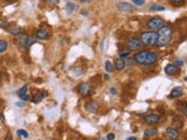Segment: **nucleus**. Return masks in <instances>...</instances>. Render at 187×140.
I'll list each match as a JSON object with an SVG mask.
<instances>
[{"mask_svg": "<svg viewBox=\"0 0 187 140\" xmlns=\"http://www.w3.org/2000/svg\"><path fill=\"white\" fill-rule=\"evenodd\" d=\"M173 30L171 26H164L157 32V44L159 47H165L172 41Z\"/></svg>", "mask_w": 187, "mask_h": 140, "instance_id": "nucleus-2", "label": "nucleus"}, {"mask_svg": "<svg viewBox=\"0 0 187 140\" xmlns=\"http://www.w3.org/2000/svg\"><path fill=\"white\" fill-rule=\"evenodd\" d=\"M126 47H127V49L129 50H139L140 49V47H142V42H140L139 37H131L127 43H126Z\"/></svg>", "mask_w": 187, "mask_h": 140, "instance_id": "nucleus-5", "label": "nucleus"}, {"mask_svg": "<svg viewBox=\"0 0 187 140\" xmlns=\"http://www.w3.org/2000/svg\"><path fill=\"white\" fill-rule=\"evenodd\" d=\"M17 105H18V106H21V108H25V104H24V103H19V102H18Z\"/></svg>", "mask_w": 187, "mask_h": 140, "instance_id": "nucleus-39", "label": "nucleus"}, {"mask_svg": "<svg viewBox=\"0 0 187 140\" xmlns=\"http://www.w3.org/2000/svg\"><path fill=\"white\" fill-rule=\"evenodd\" d=\"M134 62H133V60H125V64H127V66H132Z\"/></svg>", "mask_w": 187, "mask_h": 140, "instance_id": "nucleus-35", "label": "nucleus"}, {"mask_svg": "<svg viewBox=\"0 0 187 140\" xmlns=\"http://www.w3.org/2000/svg\"><path fill=\"white\" fill-rule=\"evenodd\" d=\"M110 93H112V95H116V89L115 88H110Z\"/></svg>", "mask_w": 187, "mask_h": 140, "instance_id": "nucleus-37", "label": "nucleus"}, {"mask_svg": "<svg viewBox=\"0 0 187 140\" xmlns=\"http://www.w3.org/2000/svg\"><path fill=\"white\" fill-rule=\"evenodd\" d=\"M140 42L146 47H153L157 44V32L154 30H145L140 34Z\"/></svg>", "mask_w": 187, "mask_h": 140, "instance_id": "nucleus-3", "label": "nucleus"}, {"mask_svg": "<svg viewBox=\"0 0 187 140\" xmlns=\"http://www.w3.org/2000/svg\"><path fill=\"white\" fill-rule=\"evenodd\" d=\"M7 49V42L5 40H0V54L6 52Z\"/></svg>", "mask_w": 187, "mask_h": 140, "instance_id": "nucleus-24", "label": "nucleus"}, {"mask_svg": "<svg viewBox=\"0 0 187 140\" xmlns=\"http://www.w3.org/2000/svg\"><path fill=\"white\" fill-rule=\"evenodd\" d=\"M0 26H1V27H10V22L7 20H3L1 23H0Z\"/></svg>", "mask_w": 187, "mask_h": 140, "instance_id": "nucleus-32", "label": "nucleus"}, {"mask_svg": "<svg viewBox=\"0 0 187 140\" xmlns=\"http://www.w3.org/2000/svg\"><path fill=\"white\" fill-rule=\"evenodd\" d=\"M164 25H165V21L160 17H153L146 23V26L149 27V29L150 30H154V32L156 30H159L161 27H164Z\"/></svg>", "mask_w": 187, "mask_h": 140, "instance_id": "nucleus-4", "label": "nucleus"}, {"mask_svg": "<svg viewBox=\"0 0 187 140\" xmlns=\"http://www.w3.org/2000/svg\"><path fill=\"white\" fill-rule=\"evenodd\" d=\"M20 98H21L22 101H25V102H28V101H30V99H32V97H30L29 95H27V93H26V95H24V96H21Z\"/></svg>", "mask_w": 187, "mask_h": 140, "instance_id": "nucleus-28", "label": "nucleus"}, {"mask_svg": "<svg viewBox=\"0 0 187 140\" xmlns=\"http://www.w3.org/2000/svg\"><path fill=\"white\" fill-rule=\"evenodd\" d=\"M81 14H82V15H88V12H87V11H82Z\"/></svg>", "mask_w": 187, "mask_h": 140, "instance_id": "nucleus-41", "label": "nucleus"}, {"mask_svg": "<svg viewBox=\"0 0 187 140\" xmlns=\"http://www.w3.org/2000/svg\"><path fill=\"white\" fill-rule=\"evenodd\" d=\"M1 79H3V76H1V74H0V82H1Z\"/></svg>", "mask_w": 187, "mask_h": 140, "instance_id": "nucleus-44", "label": "nucleus"}, {"mask_svg": "<svg viewBox=\"0 0 187 140\" xmlns=\"http://www.w3.org/2000/svg\"><path fill=\"white\" fill-rule=\"evenodd\" d=\"M178 109L182 113L184 117H187V102H180V103H178Z\"/></svg>", "mask_w": 187, "mask_h": 140, "instance_id": "nucleus-17", "label": "nucleus"}, {"mask_svg": "<svg viewBox=\"0 0 187 140\" xmlns=\"http://www.w3.org/2000/svg\"><path fill=\"white\" fill-rule=\"evenodd\" d=\"M150 11H165V8L163 6H159V5L153 4V5L150 6Z\"/></svg>", "mask_w": 187, "mask_h": 140, "instance_id": "nucleus-25", "label": "nucleus"}, {"mask_svg": "<svg viewBox=\"0 0 187 140\" xmlns=\"http://www.w3.org/2000/svg\"><path fill=\"white\" fill-rule=\"evenodd\" d=\"M182 88L181 86H177V88H173L172 89V91H171V95H170V97L171 98H179V97H181L182 96Z\"/></svg>", "mask_w": 187, "mask_h": 140, "instance_id": "nucleus-12", "label": "nucleus"}, {"mask_svg": "<svg viewBox=\"0 0 187 140\" xmlns=\"http://www.w3.org/2000/svg\"><path fill=\"white\" fill-rule=\"evenodd\" d=\"M27 89H28V84H24L22 85V88L17 92L18 93V96L19 97H21V96H24V95H26V92H27Z\"/></svg>", "mask_w": 187, "mask_h": 140, "instance_id": "nucleus-22", "label": "nucleus"}, {"mask_svg": "<svg viewBox=\"0 0 187 140\" xmlns=\"http://www.w3.org/2000/svg\"><path fill=\"white\" fill-rule=\"evenodd\" d=\"M66 10H67V14H68V15H71V14L75 12V10H76V5L73 4V3H68Z\"/></svg>", "mask_w": 187, "mask_h": 140, "instance_id": "nucleus-20", "label": "nucleus"}, {"mask_svg": "<svg viewBox=\"0 0 187 140\" xmlns=\"http://www.w3.org/2000/svg\"><path fill=\"white\" fill-rule=\"evenodd\" d=\"M116 6H117L118 11H121V12H123V13H131V12H133V10H134V7H133L131 4L125 3V1H119V3L116 4Z\"/></svg>", "mask_w": 187, "mask_h": 140, "instance_id": "nucleus-6", "label": "nucleus"}, {"mask_svg": "<svg viewBox=\"0 0 187 140\" xmlns=\"http://www.w3.org/2000/svg\"><path fill=\"white\" fill-rule=\"evenodd\" d=\"M104 69H105V71H107L108 74H110V72H112V71L115 70V67H114V64H112L111 61H105Z\"/></svg>", "mask_w": 187, "mask_h": 140, "instance_id": "nucleus-19", "label": "nucleus"}, {"mask_svg": "<svg viewBox=\"0 0 187 140\" xmlns=\"http://www.w3.org/2000/svg\"><path fill=\"white\" fill-rule=\"evenodd\" d=\"M98 140H107V138H103V137H100Z\"/></svg>", "mask_w": 187, "mask_h": 140, "instance_id": "nucleus-43", "label": "nucleus"}, {"mask_svg": "<svg viewBox=\"0 0 187 140\" xmlns=\"http://www.w3.org/2000/svg\"><path fill=\"white\" fill-rule=\"evenodd\" d=\"M125 60H123V59H119V60H117L116 62H115V69L117 70V71H122L124 68H125Z\"/></svg>", "mask_w": 187, "mask_h": 140, "instance_id": "nucleus-16", "label": "nucleus"}, {"mask_svg": "<svg viewBox=\"0 0 187 140\" xmlns=\"http://www.w3.org/2000/svg\"><path fill=\"white\" fill-rule=\"evenodd\" d=\"M133 4L137 6H142L144 4V0H133Z\"/></svg>", "mask_w": 187, "mask_h": 140, "instance_id": "nucleus-29", "label": "nucleus"}, {"mask_svg": "<svg viewBox=\"0 0 187 140\" xmlns=\"http://www.w3.org/2000/svg\"><path fill=\"white\" fill-rule=\"evenodd\" d=\"M115 138H116L115 133H109V134L107 135V140H115Z\"/></svg>", "mask_w": 187, "mask_h": 140, "instance_id": "nucleus-31", "label": "nucleus"}, {"mask_svg": "<svg viewBox=\"0 0 187 140\" xmlns=\"http://www.w3.org/2000/svg\"><path fill=\"white\" fill-rule=\"evenodd\" d=\"M26 39H27V35L24 34V33H20V34H19V39H18V43H19L20 46H24Z\"/></svg>", "mask_w": 187, "mask_h": 140, "instance_id": "nucleus-23", "label": "nucleus"}, {"mask_svg": "<svg viewBox=\"0 0 187 140\" xmlns=\"http://www.w3.org/2000/svg\"><path fill=\"white\" fill-rule=\"evenodd\" d=\"M177 71H178V67H177L175 64H167L166 68H165V72H166V75H168V76L175 75Z\"/></svg>", "mask_w": 187, "mask_h": 140, "instance_id": "nucleus-13", "label": "nucleus"}, {"mask_svg": "<svg viewBox=\"0 0 187 140\" xmlns=\"http://www.w3.org/2000/svg\"><path fill=\"white\" fill-rule=\"evenodd\" d=\"M20 32H21V28L18 26V25H13L12 26V28H11V34L12 35H19L20 34Z\"/></svg>", "mask_w": 187, "mask_h": 140, "instance_id": "nucleus-21", "label": "nucleus"}, {"mask_svg": "<svg viewBox=\"0 0 187 140\" xmlns=\"http://www.w3.org/2000/svg\"><path fill=\"white\" fill-rule=\"evenodd\" d=\"M36 37L34 36V35H29V36H27V39H26V41H25V48L26 49H29L30 48V46H33L35 42H36Z\"/></svg>", "mask_w": 187, "mask_h": 140, "instance_id": "nucleus-14", "label": "nucleus"}, {"mask_svg": "<svg viewBox=\"0 0 187 140\" xmlns=\"http://www.w3.org/2000/svg\"><path fill=\"white\" fill-rule=\"evenodd\" d=\"M172 4H184L185 0H171Z\"/></svg>", "mask_w": 187, "mask_h": 140, "instance_id": "nucleus-33", "label": "nucleus"}, {"mask_svg": "<svg viewBox=\"0 0 187 140\" xmlns=\"http://www.w3.org/2000/svg\"><path fill=\"white\" fill-rule=\"evenodd\" d=\"M160 120V117L156 113H150V114H146L144 117V121L148 124V125H156L158 124Z\"/></svg>", "mask_w": 187, "mask_h": 140, "instance_id": "nucleus-8", "label": "nucleus"}, {"mask_svg": "<svg viewBox=\"0 0 187 140\" xmlns=\"http://www.w3.org/2000/svg\"><path fill=\"white\" fill-rule=\"evenodd\" d=\"M1 103H3V102H1V99H0V105H1Z\"/></svg>", "mask_w": 187, "mask_h": 140, "instance_id": "nucleus-45", "label": "nucleus"}, {"mask_svg": "<svg viewBox=\"0 0 187 140\" xmlns=\"http://www.w3.org/2000/svg\"><path fill=\"white\" fill-rule=\"evenodd\" d=\"M46 1H47V4L51 5V6H55V5H57L59 0H46Z\"/></svg>", "mask_w": 187, "mask_h": 140, "instance_id": "nucleus-27", "label": "nucleus"}, {"mask_svg": "<svg viewBox=\"0 0 187 140\" xmlns=\"http://www.w3.org/2000/svg\"><path fill=\"white\" fill-rule=\"evenodd\" d=\"M165 135H166V138H167L168 140H177V139L179 138V132H178L175 128L170 127V128L166 130Z\"/></svg>", "mask_w": 187, "mask_h": 140, "instance_id": "nucleus-9", "label": "nucleus"}, {"mask_svg": "<svg viewBox=\"0 0 187 140\" xmlns=\"http://www.w3.org/2000/svg\"><path fill=\"white\" fill-rule=\"evenodd\" d=\"M158 131L157 128H148L144 131V137L145 138H150V137H153V135H157Z\"/></svg>", "mask_w": 187, "mask_h": 140, "instance_id": "nucleus-18", "label": "nucleus"}, {"mask_svg": "<svg viewBox=\"0 0 187 140\" xmlns=\"http://www.w3.org/2000/svg\"><path fill=\"white\" fill-rule=\"evenodd\" d=\"M48 32H47L46 29H39L35 34V37L39 39V40H46L47 37H48Z\"/></svg>", "mask_w": 187, "mask_h": 140, "instance_id": "nucleus-15", "label": "nucleus"}, {"mask_svg": "<svg viewBox=\"0 0 187 140\" xmlns=\"http://www.w3.org/2000/svg\"><path fill=\"white\" fill-rule=\"evenodd\" d=\"M17 133H18V135H20L22 138H28V132L25 131V130H18Z\"/></svg>", "mask_w": 187, "mask_h": 140, "instance_id": "nucleus-26", "label": "nucleus"}, {"mask_svg": "<svg viewBox=\"0 0 187 140\" xmlns=\"http://www.w3.org/2000/svg\"><path fill=\"white\" fill-rule=\"evenodd\" d=\"M157 61H158V55L154 52H150V50H140L133 57V62L143 67H150L154 64Z\"/></svg>", "mask_w": 187, "mask_h": 140, "instance_id": "nucleus-1", "label": "nucleus"}, {"mask_svg": "<svg viewBox=\"0 0 187 140\" xmlns=\"http://www.w3.org/2000/svg\"><path fill=\"white\" fill-rule=\"evenodd\" d=\"M85 111L87 112H89V113H96L97 111H98V105H97V103H95V102H89V103H87L85 104Z\"/></svg>", "mask_w": 187, "mask_h": 140, "instance_id": "nucleus-11", "label": "nucleus"}, {"mask_svg": "<svg viewBox=\"0 0 187 140\" xmlns=\"http://www.w3.org/2000/svg\"><path fill=\"white\" fill-rule=\"evenodd\" d=\"M175 66H177V67H182V66H184V62H182L181 60H177V61H175Z\"/></svg>", "mask_w": 187, "mask_h": 140, "instance_id": "nucleus-34", "label": "nucleus"}, {"mask_svg": "<svg viewBox=\"0 0 187 140\" xmlns=\"http://www.w3.org/2000/svg\"><path fill=\"white\" fill-rule=\"evenodd\" d=\"M130 55V52H125V53H121L118 56H119V59H124V57H127Z\"/></svg>", "mask_w": 187, "mask_h": 140, "instance_id": "nucleus-30", "label": "nucleus"}, {"mask_svg": "<svg viewBox=\"0 0 187 140\" xmlns=\"http://www.w3.org/2000/svg\"><path fill=\"white\" fill-rule=\"evenodd\" d=\"M78 92H80V95L83 96V97H87L90 95V92H91V85L89 83H81L77 88Z\"/></svg>", "mask_w": 187, "mask_h": 140, "instance_id": "nucleus-7", "label": "nucleus"}, {"mask_svg": "<svg viewBox=\"0 0 187 140\" xmlns=\"http://www.w3.org/2000/svg\"><path fill=\"white\" fill-rule=\"evenodd\" d=\"M47 95H48V93H47V91H40V92H37L36 95L30 99L34 104H39V103H41L46 97H47Z\"/></svg>", "mask_w": 187, "mask_h": 140, "instance_id": "nucleus-10", "label": "nucleus"}, {"mask_svg": "<svg viewBox=\"0 0 187 140\" xmlns=\"http://www.w3.org/2000/svg\"><path fill=\"white\" fill-rule=\"evenodd\" d=\"M126 140H137V138H136V137H130V138H127Z\"/></svg>", "mask_w": 187, "mask_h": 140, "instance_id": "nucleus-40", "label": "nucleus"}, {"mask_svg": "<svg viewBox=\"0 0 187 140\" xmlns=\"http://www.w3.org/2000/svg\"><path fill=\"white\" fill-rule=\"evenodd\" d=\"M104 79H105V81H110V76H109V75L107 74V75L104 76Z\"/></svg>", "mask_w": 187, "mask_h": 140, "instance_id": "nucleus-38", "label": "nucleus"}, {"mask_svg": "<svg viewBox=\"0 0 187 140\" xmlns=\"http://www.w3.org/2000/svg\"><path fill=\"white\" fill-rule=\"evenodd\" d=\"M5 1H6V3H14L15 0H5Z\"/></svg>", "mask_w": 187, "mask_h": 140, "instance_id": "nucleus-42", "label": "nucleus"}, {"mask_svg": "<svg viewBox=\"0 0 187 140\" xmlns=\"http://www.w3.org/2000/svg\"><path fill=\"white\" fill-rule=\"evenodd\" d=\"M80 3H82V4H90L91 3V0H78Z\"/></svg>", "mask_w": 187, "mask_h": 140, "instance_id": "nucleus-36", "label": "nucleus"}]
</instances>
